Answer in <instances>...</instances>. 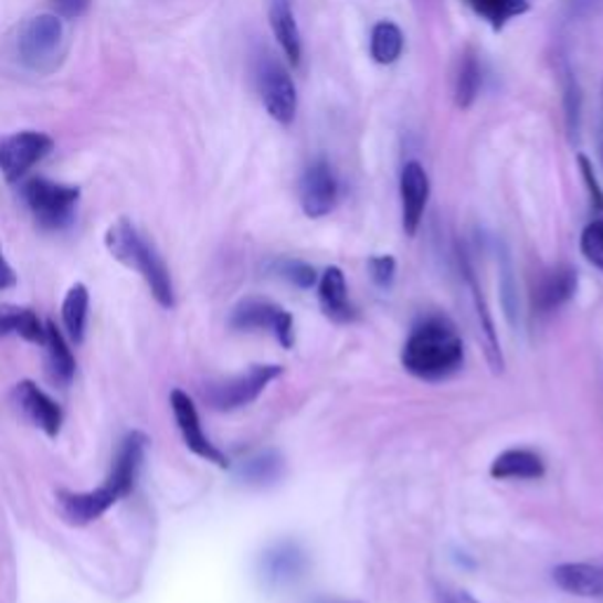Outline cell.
<instances>
[{"instance_id":"cell-8","label":"cell","mask_w":603,"mask_h":603,"mask_svg":"<svg viewBox=\"0 0 603 603\" xmlns=\"http://www.w3.org/2000/svg\"><path fill=\"white\" fill-rule=\"evenodd\" d=\"M232 328L241 332H253V330H267L272 332L281 347L290 349L295 345V330H293V316L274 305L267 299H243L241 305L232 314Z\"/></svg>"},{"instance_id":"cell-16","label":"cell","mask_w":603,"mask_h":603,"mask_svg":"<svg viewBox=\"0 0 603 603\" xmlns=\"http://www.w3.org/2000/svg\"><path fill=\"white\" fill-rule=\"evenodd\" d=\"M463 274H465V283H467L469 295H472V305H474L476 324H478V337H482L488 366L493 368V372H503L505 361H503V349H500V342H498V332H495L488 305H486V299L482 295V286H478V281H476V276H474V272L469 267L467 257H463Z\"/></svg>"},{"instance_id":"cell-29","label":"cell","mask_w":603,"mask_h":603,"mask_svg":"<svg viewBox=\"0 0 603 603\" xmlns=\"http://www.w3.org/2000/svg\"><path fill=\"white\" fill-rule=\"evenodd\" d=\"M580 251L584 260L594 264L599 272H603V220H594L584 226L580 236Z\"/></svg>"},{"instance_id":"cell-14","label":"cell","mask_w":603,"mask_h":603,"mask_svg":"<svg viewBox=\"0 0 603 603\" xmlns=\"http://www.w3.org/2000/svg\"><path fill=\"white\" fill-rule=\"evenodd\" d=\"M12 399L35 427L43 430L50 438H55L60 434L64 422L62 408L52 401L39 384L31 380H22L12 389Z\"/></svg>"},{"instance_id":"cell-34","label":"cell","mask_w":603,"mask_h":603,"mask_svg":"<svg viewBox=\"0 0 603 603\" xmlns=\"http://www.w3.org/2000/svg\"><path fill=\"white\" fill-rule=\"evenodd\" d=\"M500 288H503V297H505V309H507V318L511 324H517V288H514V276H511V264L509 260L505 257L503 262V283H500Z\"/></svg>"},{"instance_id":"cell-38","label":"cell","mask_w":603,"mask_h":603,"mask_svg":"<svg viewBox=\"0 0 603 603\" xmlns=\"http://www.w3.org/2000/svg\"><path fill=\"white\" fill-rule=\"evenodd\" d=\"M443 603H478L467 592H443Z\"/></svg>"},{"instance_id":"cell-36","label":"cell","mask_w":603,"mask_h":603,"mask_svg":"<svg viewBox=\"0 0 603 603\" xmlns=\"http://www.w3.org/2000/svg\"><path fill=\"white\" fill-rule=\"evenodd\" d=\"M17 286V274L10 267V262L6 260L3 251H0V290H10Z\"/></svg>"},{"instance_id":"cell-19","label":"cell","mask_w":603,"mask_h":603,"mask_svg":"<svg viewBox=\"0 0 603 603\" xmlns=\"http://www.w3.org/2000/svg\"><path fill=\"white\" fill-rule=\"evenodd\" d=\"M318 299H321L324 314L335 324H351L357 318V309L349 302L347 281L342 269L330 267L318 281Z\"/></svg>"},{"instance_id":"cell-32","label":"cell","mask_w":603,"mask_h":603,"mask_svg":"<svg viewBox=\"0 0 603 603\" xmlns=\"http://www.w3.org/2000/svg\"><path fill=\"white\" fill-rule=\"evenodd\" d=\"M578 166H580V172H582L584 184H588L592 205H594L596 210H603V189H601V184H599V180H596L592 161H590V158L584 156V154H578Z\"/></svg>"},{"instance_id":"cell-12","label":"cell","mask_w":603,"mask_h":603,"mask_svg":"<svg viewBox=\"0 0 603 603\" xmlns=\"http://www.w3.org/2000/svg\"><path fill=\"white\" fill-rule=\"evenodd\" d=\"M430 174L420 163L411 161L403 166L401 172V220H403V232L408 236H415L422 224L424 210L430 203Z\"/></svg>"},{"instance_id":"cell-20","label":"cell","mask_w":603,"mask_h":603,"mask_svg":"<svg viewBox=\"0 0 603 603\" xmlns=\"http://www.w3.org/2000/svg\"><path fill=\"white\" fill-rule=\"evenodd\" d=\"M269 24L276 41L293 66L302 62V35L290 0H269Z\"/></svg>"},{"instance_id":"cell-11","label":"cell","mask_w":603,"mask_h":603,"mask_svg":"<svg viewBox=\"0 0 603 603\" xmlns=\"http://www.w3.org/2000/svg\"><path fill=\"white\" fill-rule=\"evenodd\" d=\"M118 500L120 495L109 482H104L99 488L85 490V493H71V490L57 493V503L64 519L74 526H87L102 519Z\"/></svg>"},{"instance_id":"cell-28","label":"cell","mask_w":603,"mask_h":603,"mask_svg":"<svg viewBox=\"0 0 603 603\" xmlns=\"http://www.w3.org/2000/svg\"><path fill=\"white\" fill-rule=\"evenodd\" d=\"M467 3L495 31H500L514 17L528 12V0H467Z\"/></svg>"},{"instance_id":"cell-4","label":"cell","mask_w":603,"mask_h":603,"mask_svg":"<svg viewBox=\"0 0 603 603\" xmlns=\"http://www.w3.org/2000/svg\"><path fill=\"white\" fill-rule=\"evenodd\" d=\"M22 201L41 229L62 232L76 218L81 189L74 184L52 182L47 177H31L22 187Z\"/></svg>"},{"instance_id":"cell-35","label":"cell","mask_w":603,"mask_h":603,"mask_svg":"<svg viewBox=\"0 0 603 603\" xmlns=\"http://www.w3.org/2000/svg\"><path fill=\"white\" fill-rule=\"evenodd\" d=\"M57 14L64 17V20H78L87 10H91L93 0H52Z\"/></svg>"},{"instance_id":"cell-24","label":"cell","mask_w":603,"mask_h":603,"mask_svg":"<svg viewBox=\"0 0 603 603\" xmlns=\"http://www.w3.org/2000/svg\"><path fill=\"white\" fill-rule=\"evenodd\" d=\"M6 335H17L22 340L31 345H41L45 342V326L41 324V318L35 316L31 309H20V307H0V337Z\"/></svg>"},{"instance_id":"cell-23","label":"cell","mask_w":603,"mask_h":603,"mask_svg":"<svg viewBox=\"0 0 603 603\" xmlns=\"http://www.w3.org/2000/svg\"><path fill=\"white\" fill-rule=\"evenodd\" d=\"M87 311H91V293L83 286V283H76L71 286L64 305H62V321L66 337L74 345H81L85 340V328H87Z\"/></svg>"},{"instance_id":"cell-5","label":"cell","mask_w":603,"mask_h":603,"mask_svg":"<svg viewBox=\"0 0 603 603\" xmlns=\"http://www.w3.org/2000/svg\"><path fill=\"white\" fill-rule=\"evenodd\" d=\"M281 372L283 368L272 363L251 366L236 378L208 384L203 389V399L208 401L210 408H215V411H222V413L239 411V408H245L253 401H257L264 389L269 387V382L281 378Z\"/></svg>"},{"instance_id":"cell-22","label":"cell","mask_w":603,"mask_h":603,"mask_svg":"<svg viewBox=\"0 0 603 603\" xmlns=\"http://www.w3.org/2000/svg\"><path fill=\"white\" fill-rule=\"evenodd\" d=\"M493 478H542L544 476V459L526 448H511L500 453L490 465Z\"/></svg>"},{"instance_id":"cell-7","label":"cell","mask_w":603,"mask_h":603,"mask_svg":"<svg viewBox=\"0 0 603 603\" xmlns=\"http://www.w3.org/2000/svg\"><path fill=\"white\" fill-rule=\"evenodd\" d=\"M55 149V139L39 130L0 135V172L10 184L20 182L31 168L39 166Z\"/></svg>"},{"instance_id":"cell-25","label":"cell","mask_w":603,"mask_h":603,"mask_svg":"<svg viewBox=\"0 0 603 603\" xmlns=\"http://www.w3.org/2000/svg\"><path fill=\"white\" fill-rule=\"evenodd\" d=\"M283 476V457L276 451H262L239 467V478L247 486H272Z\"/></svg>"},{"instance_id":"cell-33","label":"cell","mask_w":603,"mask_h":603,"mask_svg":"<svg viewBox=\"0 0 603 603\" xmlns=\"http://www.w3.org/2000/svg\"><path fill=\"white\" fill-rule=\"evenodd\" d=\"M580 87L573 78L565 81V120H569L571 135H578L580 128Z\"/></svg>"},{"instance_id":"cell-27","label":"cell","mask_w":603,"mask_h":603,"mask_svg":"<svg viewBox=\"0 0 603 603\" xmlns=\"http://www.w3.org/2000/svg\"><path fill=\"white\" fill-rule=\"evenodd\" d=\"M478 91H482V66L472 50H467L463 60H459L457 78H455V102L459 109H469L476 102Z\"/></svg>"},{"instance_id":"cell-17","label":"cell","mask_w":603,"mask_h":603,"mask_svg":"<svg viewBox=\"0 0 603 603\" xmlns=\"http://www.w3.org/2000/svg\"><path fill=\"white\" fill-rule=\"evenodd\" d=\"M578 290V272L565 267V264H561V267L547 272L536 286V293H533V302H536V309L540 314H549V311H557L559 307H563L565 302H569Z\"/></svg>"},{"instance_id":"cell-2","label":"cell","mask_w":603,"mask_h":603,"mask_svg":"<svg viewBox=\"0 0 603 603\" xmlns=\"http://www.w3.org/2000/svg\"><path fill=\"white\" fill-rule=\"evenodd\" d=\"M106 251H109L120 264L135 269L149 286L156 302L166 309L174 307V288L172 278L166 267L163 257L156 253V247L137 232V226L130 220H118L106 229Z\"/></svg>"},{"instance_id":"cell-10","label":"cell","mask_w":603,"mask_h":603,"mask_svg":"<svg viewBox=\"0 0 603 603\" xmlns=\"http://www.w3.org/2000/svg\"><path fill=\"white\" fill-rule=\"evenodd\" d=\"M337 197H340V187H337V177L328 161L318 158L314 161L299 180V203L305 215L311 220L326 218L335 210Z\"/></svg>"},{"instance_id":"cell-26","label":"cell","mask_w":603,"mask_h":603,"mask_svg":"<svg viewBox=\"0 0 603 603\" xmlns=\"http://www.w3.org/2000/svg\"><path fill=\"white\" fill-rule=\"evenodd\" d=\"M403 52V31L394 22H380L370 33V55L378 64H394Z\"/></svg>"},{"instance_id":"cell-15","label":"cell","mask_w":603,"mask_h":603,"mask_svg":"<svg viewBox=\"0 0 603 603\" xmlns=\"http://www.w3.org/2000/svg\"><path fill=\"white\" fill-rule=\"evenodd\" d=\"M147 443H149V438L141 432H130L126 438L120 441L112 472H109V476H106V482H109L118 490L120 500L128 498V495L137 486L141 465H145Z\"/></svg>"},{"instance_id":"cell-1","label":"cell","mask_w":603,"mask_h":603,"mask_svg":"<svg viewBox=\"0 0 603 603\" xmlns=\"http://www.w3.org/2000/svg\"><path fill=\"white\" fill-rule=\"evenodd\" d=\"M401 363L417 380H448L465 363L463 337L446 316H427L408 335Z\"/></svg>"},{"instance_id":"cell-30","label":"cell","mask_w":603,"mask_h":603,"mask_svg":"<svg viewBox=\"0 0 603 603\" xmlns=\"http://www.w3.org/2000/svg\"><path fill=\"white\" fill-rule=\"evenodd\" d=\"M274 272L281 278H286L288 283H293V286L305 288V290L311 288L316 283V269L309 267V264L302 262V260H278L274 264Z\"/></svg>"},{"instance_id":"cell-13","label":"cell","mask_w":603,"mask_h":603,"mask_svg":"<svg viewBox=\"0 0 603 603\" xmlns=\"http://www.w3.org/2000/svg\"><path fill=\"white\" fill-rule=\"evenodd\" d=\"M307 571V554L297 542H278L260 559V575L269 588H288Z\"/></svg>"},{"instance_id":"cell-31","label":"cell","mask_w":603,"mask_h":603,"mask_svg":"<svg viewBox=\"0 0 603 603\" xmlns=\"http://www.w3.org/2000/svg\"><path fill=\"white\" fill-rule=\"evenodd\" d=\"M368 269H370V278L375 281V286L389 288L396 276V260L392 255H375L370 257Z\"/></svg>"},{"instance_id":"cell-3","label":"cell","mask_w":603,"mask_h":603,"mask_svg":"<svg viewBox=\"0 0 603 603\" xmlns=\"http://www.w3.org/2000/svg\"><path fill=\"white\" fill-rule=\"evenodd\" d=\"M66 55V31L60 14H33L17 31V57L39 76L55 74Z\"/></svg>"},{"instance_id":"cell-21","label":"cell","mask_w":603,"mask_h":603,"mask_svg":"<svg viewBox=\"0 0 603 603\" xmlns=\"http://www.w3.org/2000/svg\"><path fill=\"white\" fill-rule=\"evenodd\" d=\"M45 357H47V375L55 384H71L76 375V359L71 351L64 332L55 324H45Z\"/></svg>"},{"instance_id":"cell-37","label":"cell","mask_w":603,"mask_h":603,"mask_svg":"<svg viewBox=\"0 0 603 603\" xmlns=\"http://www.w3.org/2000/svg\"><path fill=\"white\" fill-rule=\"evenodd\" d=\"M575 8H578V12H582V14L601 12V10H603V0H575Z\"/></svg>"},{"instance_id":"cell-18","label":"cell","mask_w":603,"mask_h":603,"mask_svg":"<svg viewBox=\"0 0 603 603\" xmlns=\"http://www.w3.org/2000/svg\"><path fill=\"white\" fill-rule=\"evenodd\" d=\"M554 582L569 594L584 599H603L601 563H561L554 569Z\"/></svg>"},{"instance_id":"cell-9","label":"cell","mask_w":603,"mask_h":603,"mask_svg":"<svg viewBox=\"0 0 603 603\" xmlns=\"http://www.w3.org/2000/svg\"><path fill=\"white\" fill-rule=\"evenodd\" d=\"M170 408H172V415H174V422H177V430H180L187 448L199 455L203 459H208V463L218 465L222 469L229 467V459L226 455L212 443L203 427H201V417H199V411L197 405H193L191 396L187 392H182V389H174V392L170 394Z\"/></svg>"},{"instance_id":"cell-6","label":"cell","mask_w":603,"mask_h":603,"mask_svg":"<svg viewBox=\"0 0 603 603\" xmlns=\"http://www.w3.org/2000/svg\"><path fill=\"white\" fill-rule=\"evenodd\" d=\"M257 91L267 114L278 126L288 128L297 114V87L288 68L269 52L257 60Z\"/></svg>"},{"instance_id":"cell-39","label":"cell","mask_w":603,"mask_h":603,"mask_svg":"<svg viewBox=\"0 0 603 603\" xmlns=\"http://www.w3.org/2000/svg\"><path fill=\"white\" fill-rule=\"evenodd\" d=\"M321 603H361V601H321Z\"/></svg>"}]
</instances>
